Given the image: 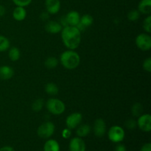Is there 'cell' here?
Listing matches in <instances>:
<instances>
[{"label":"cell","mask_w":151,"mask_h":151,"mask_svg":"<svg viewBox=\"0 0 151 151\" xmlns=\"http://www.w3.org/2000/svg\"><path fill=\"white\" fill-rule=\"evenodd\" d=\"M60 32L62 41L66 48L74 50L79 47L81 41V34L77 27L67 25L62 29Z\"/></svg>","instance_id":"obj_1"},{"label":"cell","mask_w":151,"mask_h":151,"mask_svg":"<svg viewBox=\"0 0 151 151\" xmlns=\"http://www.w3.org/2000/svg\"><path fill=\"white\" fill-rule=\"evenodd\" d=\"M60 62L66 69H75L79 66L81 58L76 52L69 50L61 53L60 56Z\"/></svg>","instance_id":"obj_2"},{"label":"cell","mask_w":151,"mask_h":151,"mask_svg":"<svg viewBox=\"0 0 151 151\" xmlns=\"http://www.w3.org/2000/svg\"><path fill=\"white\" fill-rule=\"evenodd\" d=\"M46 106L49 112L54 115L62 114L66 109L64 103L56 98L49 99L46 103Z\"/></svg>","instance_id":"obj_3"},{"label":"cell","mask_w":151,"mask_h":151,"mask_svg":"<svg viewBox=\"0 0 151 151\" xmlns=\"http://www.w3.org/2000/svg\"><path fill=\"white\" fill-rule=\"evenodd\" d=\"M125 133L123 128L119 125H114L111 127L108 132L109 140L114 143H119L125 139Z\"/></svg>","instance_id":"obj_4"},{"label":"cell","mask_w":151,"mask_h":151,"mask_svg":"<svg viewBox=\"0 0 151 151\" xmlns=\"http://www.w3.org/2000/svg\"><path fill=\"white\" fill-rule=\"evenodd\" d=\"M55 126L52 122H46L41 124L37 130V134L41 139H49L54 134Z\"/></svg>","instance_id":"obj_5"},{"label":"cell","mask_w":151,"mask_h":151,"mask_svg":"<svg viewBox=\"0 0 151 151\" xmlns=\"http://www.w3.org/2000/svg\"><path fill=\"white\" fill-rule=\"evenodd\" d=\"M136 45L142 51H148L151 48V37L148 34L141 33L136 38Z\"/></svg>","instance_id":"obj_6"},{"label":"cell","mask_w":151,"mask_h":151,"mask_svg":"<svg viewBox=\"0 0 151 151\" xmlns=\"http://www.w3.org/2000/svg\"><path fill=\"white\" fill-rule=\"evenodd\" d=\"M82 119L83 116L81 113L75 112V113L71 114L66 119V128L70 130L78 128L81 125Z\"/></svg>","instance_id":"obj_7"},{"label":"cell","mask_w":151,"mask_h":151,"mask_svg":"<svg viewBox=\"0 0 151 151\" xmlns=\"http://www.w3.org/2000/svg\"><path fill=\"white\" fill-rule=\"evenodd\" d=\"M137 126L144 132H150L151 131V116L149 114L140 115L137 122Z\"/></svg>","instance_id":"obj_8"},{"label":"cell","mask_w":151,"mask_h":151,"mask_svg":"<svg viewBox=\"0 0 151 151\" xmlns=\"http://www.w3.org/2000/svg\"><path fill=\"white\" fill-rule=\"evenodd\" d=\"M94 134L97 137H103L106 132V125L104 119L99 118L94 122L93 127Z\"/></svg>","instance_id":"obj_9"},{"label":"cell","mask_w":151,"mask_h":151,"mask_svg":"<svg viewBox=\"0 0 151 151\" xmlns=\"http://www.w3.org/2000/svg\"><path fill=\"white\" fill-rule=\"evenodd\" d=\"M69 151H86V143L81 137H74L70 140Z\"/></svg>","instance_id":"obj_10"},{"label":"cell","mask_w":151,"mask_h":151,"mask_svg":"<svg viewBox=\"0 0 151 151\" xmlns=\"http://www.w3.org/2000/svg\"><path fill=\"white\" fill-rule=\"evenodd\" d=\"M45 7L47 13L50 14H56L60 9V0H46Z\"/></svg>","instance_id":"obj_11"},{"label":"cell","mask_w":151,"mask_h":151,"mask_svg":"<svg viewBox=\"0 0 151 151\" xmlns=\"http://www.w3.org/2000/svg\"><path fill=\"white\" fill-rule=\"evenodd\" d=\"M80 19H81L80 13L75 10L69 12L65 17L66 24L69 26L76 27L80 23Z\"/></svg>","instance_id":"obj_12"},{"label":"cell","mask_w":151,"mask_h":151,"mask_svg":"<svg viewBox=\"0 0 151 151\" xmlns=\"http://www.w3.org/2000/svg\"><path fill=\"white\" fill-rule=\"evenodd\" d=\"M63 27L58 22L55 21H50L47 22L45 26V29L47 32L50 34H56L61 32Z\"/></svg>","instance_id":"obj_13"},{"label":"cell","mask_w":151,"mask_h":151,"mask_svg":"<svg viewBox=\"0 0 151 151\" xmlns=\"http://www.w3.org/2000/svg\"><path fill=\"white\" fill-rule=\"evenodd\" d=\"M93 22H94V19L91 15L85 14L81 16V19H80V23L76 27L81 31L84 28L91 26L93 24Z\"/></svg>","instance_id":"obj_14"},{"label":"cell","mask_w":151,"mask_h":151,"mask_svg":"<svg viewBox=\"0 0 151 151\" xmlns=\"http://www.w3.org/2000/svg\"><path fill=\"white\" fill-rule=\"evenodd\" d=\"M14 75V70L11 66H0V78L4 81L10 80Z\"/></svg>","instance_id":"obj_15"},{"label":"cell","mask_w":151,"mask_h":151,"mask_svg":"<svg viewBox=\"0 0 151 151\" xmlns=\"http://www.w3.org/2000/svg\"><path fill=\"white\" fill-rule=\"evenodd\" d=\"M26 16H27V11L24 7L17 6V7L13 10V17L15 20L21 22V21L24 20Z\"/></svg>","instance_id":"obj_16"},{"label":"cell","mask_w":151,"mask_h":151,"mask_svg":"<svg viewBox=\"0 0 151 151\" xmlns=\"http://www.w3.org/2000/svg\"><path fill=\"white\" fill-rule=\"evenodd\" d=\"M138 10L142 14H150L151 13V0H141L139 3Z\"/></svg>","instance_id":"obj_17"},{"label":"cell","mask_w":151,"mask_h":151,"mask_svg":"<svg viewBox=\"0 0 151 151\" xmlns=\"http://www.w3.org/2000/svg\"><path fill=\"white\" fill-rule=\"evenodd\" d=\"M44 151H60L59 143L55 139H49L45 142Z\"/></svg>","instance_id":"obj_18"},{"label":"cell","mask_w":151,"mask_h":151,"mask_svg":"<svg viewBox=\"0 0 151 151\" xmlns=\"http://www.w3.org/2000/svg\"><path fill=\"white\" fill-rule=\"evenodd\" d=\"M91 132V127L90 125H87V124H83V125H81L78 127L76 131V134L78 137H86Z\"/></svg>","instance_id":"obj_19"},{"label":"cell","mask_w":151,"mask_h":151,"mask_svg":"<svg viewBox=\"0 0 151 151\" xmlns=\"http://www.w3.org/2000/svg\"><path fill=\"white\" fill-rule=\"evenodd\" d=\"M8 56L9 58L12 60V61H16L19 60L21 57V52L19 48L17 47H11L9 50L8 52Z\"/></svg>","instance_id":"obj_20"},{"label":"cell","mask_w":151,"mask_h":151,"mask_svg":"<svg viewBox=\"0 0 151 151\" xmlns=\"http://www.w3.org/2000/svg\"><path fill=\"white\" fill-rule=\"evenodd\" d=\"M45 91L50 95H56L58 93V87L54 83H48L45 86Z\"/></svg>","instance_id":"obj_21"},{"label":"cell","mask_w":151,"mask_h":151,"mask_svg":"<svg viewBox=\"0 0 151 151\" xmlns=\"http://www.w3.org/2000/svg\"><path fill=\"white\" fill-rule=\"evenodd\" d=\"M10 43L7 38L3 35H0V52H5L10 49Z\"/></svg>","instance_id":"obj_22"},{"label":"cell","mask_w":151,"mask_h":151,"mask_svg":"<svg viewBox=\"0 0 151 151\" xmlns=\"http://www.w3.org/2000/svg\"><path fill=\"white\" fill-rule=\"evenodd\" d=\"M44 65L48 69H55L58 65V60L55 57H49L44 62Z\"/></svg>","instance_id":"obj_23"},{"label":"cell","mask_w":151,"mask_h":151,"mask_svg":"<svg viewBox=\"0 0 151 151\" xmlns=\"http://www.w3.org/2000/svg\"><path fill=\"white\" fill-rule=\"evenodd\" d=\"M143 111V107L142 106L141 103H137L132 106V109H131V112H132V114L134 116H139L140 115H142V113Z\"/></svg>","instance_id":"obj_24"},{"label":"cell","mask_w":151,"mask_h":151,"mask_svg":"<svg viewBox=\"0 0 151 151\" xmlns=\"http://www.w3.org/2000/svg\"><path fill=\"white\" fill-rule=\"evenodd\" d=\"M44 100L42 99H37L32 104V109L35 112L41 111L44 107Z\"/></svg>","instance_id":"obj_25"},{"label":"cell","mask_w":151,"mask_h":151,"mask_svg":"<svg viewBox=\"0 0 151 151\" xmlns=\"http://www.w3.org/2000/svg\"><path fill=\"white\" fill-rule=\"evenodd\" d=\"M140 17V13L138 10H132L128 13V19L131 22H136Z\"/></svg>","instance_id":"obj_26"},{"label":"cell","mask_w":151,"mask_h":151,"mask_svg":"<svg viewBox=\"0 0 151 151\" xmlns=\"http://www.w3.org/2000/svg\"><path fill=\"white\" fill-rule=\"evenodd\" d=\"M143 29L147 33L151 32V16H148L143 22Z\"/></svg>","instance_id":"obj_27"},{"label":"cell","mask_w":151,"mask_h":151,"mask_svg":"<svg viewBox=\"0 0 151 151\" xmlns=\"http://www.w3.org/2000/svg\"><path fill=\"white\" fill-rule=\"evenodd\" d=\"M16 6H20V7H26V6L29 5L32 0H12Z\"/></svg>","instance_id":"obj_28"},{"label":"cell","mask_w":151,"mask_h":151,"mask_svg":"<svg viewBox=\"0 0 151 151\" xmlns=\"http://www.w3.org/2000/svg\"><path fill=\"white\" fill-rule=\"evenodd\" d=\"M143 69L147 72H151V58H147L143 62Z\"/></svg>","instance_id":"obj_29"},{"label":"cell","mask_w":151,"mask_h":151,"mask_svg":"<svg viewBox=\"0 0 151 151\" xmlns=\"http://www.w3.org/2000/svg\"><path fill=\"white\" fill-rule=\"evenodd\" d=\"M125 126H126L128 129H135L137 127V121L134 120V119H128V120L125 122Z\"/></svg>","instance_id":"obj_30"},{"label":"cell","mask_w":151,"mask_h":151,"mask_svg":"<svg viewBox=\"0 0 151 151\" xmlns=\"http://www.w3.org/2000/svg\"><path fill=\"white\" fill-rule=\"evenodd\" d=\"M71 134H72V133H71V130L67 128L63 129V131H62V137H63L64 139H69V137H71Z\"/></svg>","instance_id":"obj_31"},{"label":"cell","mask_w":151,"mask_h":151,"mask_svg":"<svg viewBox=\"0 0 151 151\" xmlns=\"http://www.w3.org/2000/svg\"><path fill=\"white\" fill-rule=\"evenodd\" d=\"M140 151H151V144L150 143H146L141 147Z\"/></svg>","instance_id":"obj_32"},{"label":"cell","mask_w":151,"mask_h":151,"mask_svg":"<svg viewBox=\"0 0 151 151\" xmlns=\"http://www.w3.org/2000/svg\"><path fill=\"white\" fill-rule=\"evenodd\" d=\"M114 151H127V149L124 145L119 144L116 146V147H115L114 149Z\"/></svg>","instance_id":"obj_33"},{"label":"cell","mask_w":151,"mask_h":151,"mask_svg":"<svg viewBox=\"0 0 151 151\" xmlns=\"http://www.w3.org/2000/svg\"><path fill=\"white\" fill-rule=\"evenodd\" d=\"M0 151H15L14 148L10 146H4L0 148Z\"/></svg>","instance_id":"obj_34"},{"label":"cell","mask_w":151,"mask_h":151,"mask_svg":"<svg viewBox=\"0 0 151 151\" xmlns=\"http://www.w3.org/2000/svg\"><path fill=\"white\" fill-rule=\"evenodd\" d=\"M5 13H6L5 7H4L3 5H1V4H0V17L4 16V15L5 14Z\"/></svg>","instance_id":"obj_35"}]
</instances>
